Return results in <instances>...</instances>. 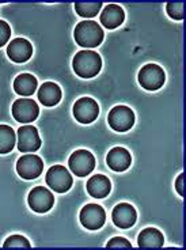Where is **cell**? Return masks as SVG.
<instances>
[{
    "mask_svg": "<svg viewBox=\"0 0 186 250\" xmlns=\"http://www.w3.org/2000/svg\"><path fill=\"white\" fill-rule=\"evenodd\" d=\"M11 112H13L14 119L17 120L18 123H21V124H30L38 117L40 107L33 100L21 98V100H17L14 102Z\"/></svg>",
    "mask_w": 186,
    "mask_h": 250,
    "instance_id": "cell-9",
    "label": "cell"
},
{
    "mask_svg": "<svg viewBox=\"0 0 186 250\" xmlns=\"http://www.w3.org/2000/svg\"><path fill=\"white\" fill-rule=\"evenodd\" d=\"M27 203L34 212L45 213L49 212L52 209V207L55 204V197H53L52 192L48 190L46 188L37 187L29 193Z\"/></svg>",
    "mask_w": 186,
    "mask_h": 250,
    "instance_id": "cell-10",
    "label": "cell"
},
{
    "mask_svg": "<svg viewBox=\"0 0 186 250\" xmlns=\"http://www.w3.org/2000/svg\"><path fill=\"white\" fill-rule=\"evenodd\" d=\"M106 248H120V249H132V245L130 242L126 239V238L123 237H114L112 238L107 245H106Z\"/></svg>",
    "mask_w": 186,
    "mask_h": 250,
    "instance_id": "cell-25",
    "label": "cell"
},
{
    "mask_svg": "<svg viewBox=\"0 0 186 250\" xmlns=\"http://www.w3.org/2000/svg\"><path fill=\"white\" fill-rule=\"evenodd\" d=\"M75 74L84 79H90L100 74L102 68V59L94 50L84 49L78 52L72 60Z\"/></svg>",
    "mask_w": 186,
    "mask_h": 250,
    "instance_id": "cell-1",
    "label": "cell"
},
{
    "mask_svg": "<svg viewBox=\"0 0 186 250\" xmlns=\"http://www.w3.org/2000/svg\"><path fill=\"white\" fill-rule=\"evenodd\" d=\"M43 162L37 155H23L17 162V173L23 180H36L42 174Z\"/></svg>",
    "mask_w": 186,
    "mask_h": 250,
    "instance_id": "cell-8",
    "label": "cell"
},
{
    "mask_svg": "<svg viewBox=\"0 0 186 250\" xmlns=\"http://www.w3.org/2000/svg\"><path fill=\"white\" fill-rule=\"evenodd\" d=\"M106 162L109 165V167L114 171H125L126 169H129L132 156L129 151L124 147H114L109 151V154L106 156Z\"/></svg>",
    "mask_w": 186,
    "mask_h": 250,
    "instance_id": "cell-15",
    "label": "cell"
},
{
    "mask_svg": "<svg viewBox=\"0 0 186 250\" xmlns=\"http://www.w3.org/2000/svg\"><path fill=\"white\" fill-rule=\"evenodd\" d=\"M3 248L4 249H13V248H25V249H30L31 245L30 242L26 239L25 237H22V235H11V237H8L4 241V244H3Z\"/></svg>",
    "mask_w": 186,
    "mask_h": 250,
    "instance_id": "cell-23",
    "label": "cell"
},
{
    "mask_svg": "<svg viewBox=\"0 0 186 250\" xmlns=\"http://www.w3.org/2000/svg\"><path fill=\"white\" fill-rule=\"evenodd\" d=\"M68 166L75 175L87 177L95 167V158L87 150H78L69 156Z\"/></svg>",
    "mask_w": 186,
    "mask_h": 250,
    "instance_id": "cell-5",
    "label": "cell"
},
{
    "mask_svg": "<svg viewBox=\"0 0 186 250\" xmlns=\"http://www.w3.org/2000/svg\"><path fill=\"white\" fill-rule=\"evenodd\" d=\"M166 11L171 19H175V21L184 19V4L182 3H167Z\"/></svg>",
    "mask_w": 186,
    "mask_h": 250,
    "instance_id": "cell-24",
    "label": "cell"
},
{
    "mask_svg": "<svg viewBox=\"0 0 186 250\" xmlns=\"http://www.w3.org/2000/svg\"><path fill=\"white\" fill-rule=\"evenodd\" d=\"M107 121L113 131L126 132L135 124V113L130 107L118 105L110 110Z\"/></svg>",
    "mask_w": 186,
    "mask_h": 250,
    "instance_id": "cell-4",
    "label": "cell"
},
{
    "mask_svg": "<svg viewBox=\"0 0 186 250\" xmlns=\"http://www.w3.org/2000/svg\"><path fill=\"white\" fill-rule=\"evenodd\" d=\"M113 223L120 229H130L136 223L137 212L133 207L128 203H121L114 207L112 212Z\"/></svg>",
    "mask_w": 186,
    "mask_h": 250,
    "instance_id": "cell-13",
    "label": "cell"
},
{
    "mask_svg": "<svg viewBox=\"0 0 186 250\" xmlns=\"http://www.w3.org/2000/svg\"><path fill=\"white\" fill-rule=\"evenodd\" d=\"M102 3L97 1V3H75V11L78 13L79 17L83 18H94L100 14L101 8H102Z\"/></svg>",
    "mask_w": 186,
    "mask_h": 250,
    "instance_id": "cell-22",
    "label": "cell"
},
{
    "mask_svg": "<svg viewBox=\"0 0 186 250\" xmlns=\"http://www.w3.org/2000/svg\"><path fill=\"white\" fill-rule=\"evenodd\" d=\"M46 184L52 190H56L57 193H64L72 187V177L69 171L64 166L56 165L52 166L46 173Z\"/></svg>",
    "mask_w": 186,
    "mask_h": 250,
    "instance_id": "cell-6",
    "label": "cell"
},
{
    "mask_svg": "<svg viewBox=\"0 0 186 250\" xmlns=\"http://www.w3.org/2000/svg\"><path fill=\"white\" fill-rule=\"evenodd\" d=\"M100 114V105L88 97L78 100L74 105V117L81 124H91Z\"/></svg>",
    "mask_w": 186,
    "mask_h": 250,
    "instance_id": "cell-7",
    "label": "cell"
},
{
    "mask_svg": "<svg viewBox=\"0 0 186 250\" xmlns=\"http://www.w3.org/2000/svg\"><path fill=\"white\" fill-rule=\"evenodd\" d=\"M75 41L82 48L93 49L102 44L103 41V30L100 23L94 21H82L75 27L74 31Z\"/></svg>",
    "mask_w": 186,
    "mask_h": 250,
    "instance_id": "cell-2",
    "label": "cell"
},
{
    "mask_svg": "<svg viewBox=\"0 0 186 250\" xmlns=\"http://www.w3.org/2000/svg\"><path fill=\"white\" fill-rule=\"evenodd\" d=\"M166 75L161 65L158 64H145L139 72L140 86L148 91H156L165 84Z\"/></svg>",
    "mask_w": 186,
    "mask_h": 250,
    "instance_id": "cell-3",
    "label": "cell"
},
{
    "mask_svg": "<svg viewBox=\"0 0 186 250\" xmlns=\"http://www.w3.org/2000/svg\"><path fill=\"white\" fill-rule=\"evenodd\" d=\"M37 79L31 74H21L15 78L14 81V90L15 93L23 97H29L33 95L37 90Z\"/></svg>",
    "mask_w": 186,
    "mask_h": 250,
    "instance_id": "cell-20",
    "label": "cell"
},
{
    "mask_svg": "<svg viewBox=\"0 0 186 250\" xmlns=\"http://www.w3.org/2000/svg\"><path fill=\"white\" fill-rule=\"evenodd\" d=\"M17 135L10 125H0V154H8L15 147Z\"/></svg>",
    "mask_w": 186,
    "mask_h": 250,
    "instance_id": "cell-21",
    "label": "cell"
},
{
    "mask_svg": "<svg viewBox=\"0 0 186 250\" xmlns=\"http://www.w3.org/2000/svg\"><path fill=\"white\" fill-rule=\"evenodd\" d=\"M137 245L140 249H159L165 245V237L159 230L154 227H147L139 234Z\"/></svg>",
    "mask_w": 186,
    "mask_h": 250,
    "instance_id": "cell-18",
    "label": "cell"
},
{
    "mask_svg": "<svg viewBox=\"0 0 186 250\" xmlns=\"http://www.w3.org/2000/svg\"><path fill=\"white\" fill-rule=\"evenodd\" d=\"M33 55V45L26 38H14L7 46V56L15 62H25Z\"/></svg>",
    "mask_w": 186,
    "mask_h": 250,
    "instance_id": "cell-14",
    "label": "cell"
},
{
    "mask_svg": "<svg viewBox=\"0 0 186 250\" xmlns=\"http://www.w3.org/2000/svg\"><path fill=\"white\" fill-rule=\"evenodd\" d=\"M112 190L110 180L106 175L97 174L87 182V192L94 199H105Z\"/></svg>",
    "mask_w": 186,
    "mask_h": 250,
    "instance_id": "cell-17",
    "label": "cell"
},
{
    "mask_svg": "<svg viewBox=\"0 0 186 250\" xmlns=\"http://www.w3.org/2000/svg\"><path fill=\"white\" fill-rule=\"evenodd\" d=\"M125 19L124 10L121 8V6L117 4H109L106 6L102 13H101L100 21L103 27L113 30V29H117L118 26L123 25Z\"/></svg>",
    "mask_w": 186,
    "mask_h": 250,
    "instance_id": "cell-16",
    "label": "cell"
},
{
    "mask_svg": "<svg viewBox=\"0 0 186 250\" xmlns=\"http://www.w3.org/2000/svg\"><path fill=\"white\" fill-rule=\"evenodd\" d=\"M18 150L21 152H34L41 147L38 131L33 125H23L18 129Z\"/></svg>",
    "mask_w": 186,
    "mask_h": 250,
    "instance_id": "cell-12",
    "label": "cell"
},
{
    "mask_svg": "<svg viewBox=\"0 0 186 250\" xmlns=\"http://www.w3.org/2000/svg\"><path fill=\"white\" fill-rule=\"evenodd\" d=\"M175 190L178 192L180 196H184V174H180L178 178L175 180Z\"/></svg>",
    "mask_w": 186,
    "mask_h": 250,
    "instance_id": "cell-27",
    "label": "cell"
},
{
    "mask_svg": "<svg viewBox=\"0 0 186 250\" xmlns=\"http://www.w3.org/2000/svg\"><path fill=\"white\" fill-rule=\"evenodd\" d=\"M81 223L87 230H100L105 225L106 213L98 204H87L81 211Z\"/></svg>",
    "mask_w": 186,
    "mask_h": 250,
    "instance_id": "cell-11",
    "label": "cell"
},
{
    "mask_svg": "<svg viewBox=\"0 0 186 250\" xmlns=\"http://www.w3.org/2000/svg\"><path fill=\"white\" fill-rule=\"evenodd\" d=\"M38 101L43 106H55L62 100V88L53 82H46L38 90Z\"/></svg>",
    "mask_w": 186,
    "mask_h": 250,
    "instance_id": "cell-19",
    "label": "cell"
},
{
    "mask_svg": "<svg viewBox=\"0 0 186 250\" xmlns=\"http://www.w3.org/2000/svg\"><path fill=\"white\" fill-rule=\"evenodd\" d=\"M10 37H11V27L7 22L0 21V48L8 42Z\"/></svg>",
    "mask_w": 186,
    "mask_h": 250,
    "instance_id": "cell-26",
    "label": "cell"
}]
</instances>
